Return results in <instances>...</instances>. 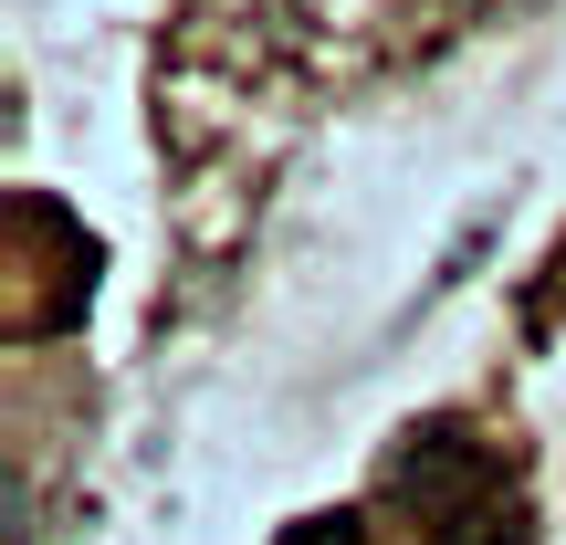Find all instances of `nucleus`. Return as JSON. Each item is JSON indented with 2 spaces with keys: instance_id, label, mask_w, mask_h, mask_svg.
<instances>
[{
  "instance_id": "obj_1",
  "label": "nucleus",
  "mask_w": 566,
  "mask_h": 545,
  "mask_svg": "<svg viewBox=\"0 0 566 545\" xmlns=\"http://www.w3.org/2000/svg\"><path fill=\"white\" fill-rule=\"evenodd\" d=\"M346 525H357V514H304V525L283 535V545H346Z\"/></svg>"
}]
</instances>
